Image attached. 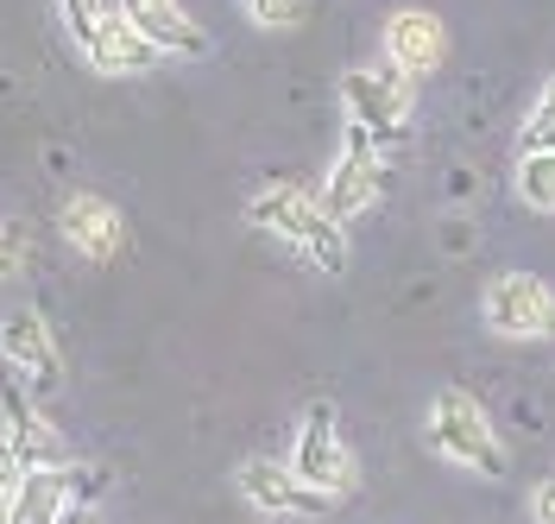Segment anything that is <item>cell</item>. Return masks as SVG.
Returning <instances> with one entry per match:
<instances>
[{"mask_svg":"<svg viewBox=\"0 0 555 524\" xmlns=\"http://www.w3.org/2000/svg\"><path fill=\"white\" fill-rule=\"evenodd\" d=\"M246 221H253L259 234H272V241H291L315 272H347V259H353L347 228L315 203L310 190H297V183H266V190H253V196H246Z\"/></svg>","mask_w":555,"mask_h":524,"instance_id":"obj_1","label":"cell"},{"mask_svg":"<svg viewBox=\"0 0 555 524\" xmlns=\"http://www.w3.org/2000/svg\"><path fill=\"white\" fill-rule=\"evenodd\" d=\"M423 436H429V449L454 461V468H467V474H486V481H505V468H512V455L499 443V430L486 418L480 398H467V392H436L429 398V423H423Z\"/></svg>","mask_w":555,"mask_h":524,"instance_id":"obj_2","label":"cell"},{"mask_svg":"<svg viewBox=\"0 0 555 524\" xmlns=\"http://www.w3.org/2000/svg\"><path fill=\"white\" fill-rule=\"evenodd\" d=\"M411 76L398 64H353L341 71V114L347 127H360L379 152H398L411 140Z\"/></svg>","mask_w":555,"mask_h":524,"instance_id":"obj_3","label":"cell"},{"mask_svg":"<svg viewBox=\"0 0 555 524\" xmlns=\"http://www.w3.org/2000/svg\"><path fill=\"white\" fill-rule=\"evenodd\" d=\"M0 360H7V373L20 380L26 398H57L64 392V348H57V335H51V322L38 310H7L0 316Z\"/></svg>","mask_w":555,"mask_h":524,"instance_id":"obj_4","label":"cell"},{"mask_svg":"<svg viewBox=\"0 0 555 524\" xmlns=\"http://www.w3.org/2000/svg\"><path fill=\"white\" fill-rule=\"evenodd\" d=\"M385 196V152L360 127H347L341 152H335V165H328V177H322V190H315V203L335 215L341 228H353L366 209H379Z\"/></svg>","mask_w":555,"mask_h":524,"instance_id":"obj_5","label":"cell"},{"mask_svg":"<svg viewBox=\"0 0 555 524\" xmlns=\"http://www.w3.org/2000/svg\"><path fill=\"white\" fill-rule=\"evenodd\" d=\"M291 468L310 481L315 493H328V499H341L353 493L360 481V468H353V449H347L341 423H335V405H310L304 418H297V443H291Z\"/></svg>","mask_w":555,"mask_h":524,"instance_id":"obj_6","label":"cell"},{"mask_svg":"<svg viewBox=\"0 0 555 524\" xmlns=\"http://www.w3.org/2000/svg\"><path fill=\"white\" fill-rule=\"evenodd\" d=\"M234 487L253 512H266V519H328V493H315L291 461H272V455H246L241 468H234Z\"/></svg>","mask_w":555,"mask_h":524,"instance_id":"obj_7","label":"cell"},{"mask_svg":"<svg viewBox=\"0 0 555 524\" xmlns=\"http://www.w3.org/2000/svg\"><path fill=\"white\" fill-rule=\"evenodd\" d=\"M480 310H486V329L505 335V342H543V335H555V291L537 272H499L486 284Z\"/></svg>","mask_w":555,"mask_h":524,"instance_id":"obj_8","label":"cell"},{"mask_svg":"<svg viewBox=\"0 0 555 524\" xmlns=\"http://www.w3.org/2000/svg\"><path fill=\"white\" fill-rule=\"evenodd\" d=\"M107 487L102 468H33V474H20V487H13V519L7 524H57L69 506H95V493Z\"/></svg>","mask_w":555,"mask_h":524,"instance_id":"obj_9","label":"cell"},{"mask_svg":"<svg viewBox=\"0 0 555 524\" xmlns=\"http://www.w3.org/2000/svg\"><path fill=\"white\" fill-rule=\"evenodd\" d=\"M114 13H120L158 57H208L203 20H196L183 0H114Z\"/></svg>","mask_w":555,"mask_h":524,"instance_id":"obj_10","label":"cell"},{"mask_svg":"<svg viewBox=\"0 0 555 524\" xmlns=\"http://www.w3.org/2000/svg\"><path fill=\"white\" fill-rule=\"evenodd\" d=\"M57 228H64V241L76 246L89 266H114V259L127 253V215L114 209L107 196H95V190H76V196H64Z\"/></svg>","mask_w":555,"mask_h":524,"instance_id":"obj_11","label":"cell"},{"mask_svg":"<svg viewBox=\"0 0 555 524\" xmlns=\"http://www.w3.org/2000/svg\"><path fill=\"white\" fill-rule=\"evenodd\" d=\"M385 64H398L411 82L416 76H436L449 64V26L429 7H398L385 20Z\"/></svg>","mask_w":555,"mask_h":524,"instance_id":"obj_12","label":"cell"},{"mask_svg":"<svg viewBox=\"0 0 555 524\" xmlns=\"http://www.w3.org/2000/svg\"><path fill=\"white\" fill-rule=\"evenodd\" d=\"M0 411H7V443H13V455H20V468H26V474H33V468H69L64 430L38 411V398L7 392V398H0Z\"/></svg>","mask_w":555,"mask_h":524,"instance_id":"obj_13","label":"cell"},{"mask_svg":"<svg viewBox=\"0 0 555 524\" xmlns=\"http://www.w3.org/2000/svg\"><path fill=\"white\" fill-rule=\"evenodd\" d=\"M76 51H82V57H89L102 76H145L152 64H158V51H152V44H145V38L120 20V13H107L102 26L76 44Z\"/></svg>","mask_w":555,"mask_h":524,"instance_id":"obj_14","label":"cell"},{"mask_svg":"<svg viewBox=\"0 0 555 524\" xmlns=\"http://www.w3.org/2000/svg\"><path fill=\"white\" fill-rule=\"evenodd\" d=\"M512 190H518V203H524V209L555 215V145H550V152H518Z\"/></svg>","mask_w":555,"mask_h":524,"instance_id":"obj_15","label":"cell"},{"mask_svg":"<svg viewBox=\"0 0 555 524\" xmlns=\"http://www.w3.org/2000/svg\"><path fill=\"white\" fill-rule=\"evenodd\" d=\"M555 145V76L537 89V102L524 114V133H518V152H550Z\"/></svg>","mask_w":555,"mask_h":524,"instance_id":"obj_16","label":"cell"},{"mask_svg":"<svg viewBox=\"0 0 555 524\" xmlns=\"http://www.w3.org/2000/svg\"><path fill=\"white\" fill-rule=\"evenodd\" d=\"M107 13H114V0H57V20H64V33L76 38V44L95 33Z\"/></svg>","mask_w":555,"mask_h":524,"instance_id":"obj_17","label":"cell"},{"mask_svg":"<svg viewBox=\"0 0 555 524\" xmlns=\"http://www.w3.org/2000/svg\"><path fill=\"white\" fill-rule=\"evenodd\" d=\"M246 13H253V26H266V33L304 26V0H246Z\"/></svg>","mask_w":555,"mask_h":524,"instance_id":"obj_18","label":"cell"},{"mask_svg":"<svg viewBox=\"0 0 555 524\" xmlns=\"http://www.w3.org/2000/svg\"><path fill=\"white\" fill-rule=\"evenodd\" d=\"M26 259H33V241H26L20 228H0V284L20 279V272H26Z\"/></svg>","mask_w":555,"mask_h":524,"instance_id":"obj_19","label":"cell"},{"mask_svg":"<svg viewBox=\"0 0 555 524\" xmlns=\"http://www.w3.org/2000/svg\"><path fill=\"white\" fill-rule=\"evenodd\" d=\"M524 506H530V519H537V524H555V474H550V481H537Z\"/></svg>","mask_w":555,"mask_h":524,"instance_id":"obj_20","label":"cell"},{"mask_svg":"<svg viewBox=\"0 0 555 524\" xmlns=\"http://www.w3.org/2000/svg\"><path fill=\"white\" fill-rule=\"evenodd\" d=\"M20 474H26V468H20L13 443H0V487H20Z\"/></svg>","mask_w":555,"mask_h":524,"instance_id":"obj_21","label":"cell"},{"mask_svg":"<svg viewBox=\"0 0 555 524\" xmlns=\"http://www.w3.org/2000/svg\"><path fill=\"white\" fill-rule=\"evenodd\" d=\"M57 524H102V506H69Z\"/></svg>","mask_w":555,"mask_h":524,"instance_id":"obj_22","label":"cell"},{"mask_svg":"<svg viewBox=\"0 0 555 524\" xmlns=\"http://www.w3.org/2000/svg\"><path fill=\"white\" fill-rule=\"evenodd\" d=\"M13 519V487H0V524Z\"/></svg>","mask_w":555,"mask_h":524,"instance_id":"obj_23","label":"cell"}]
</instances>
